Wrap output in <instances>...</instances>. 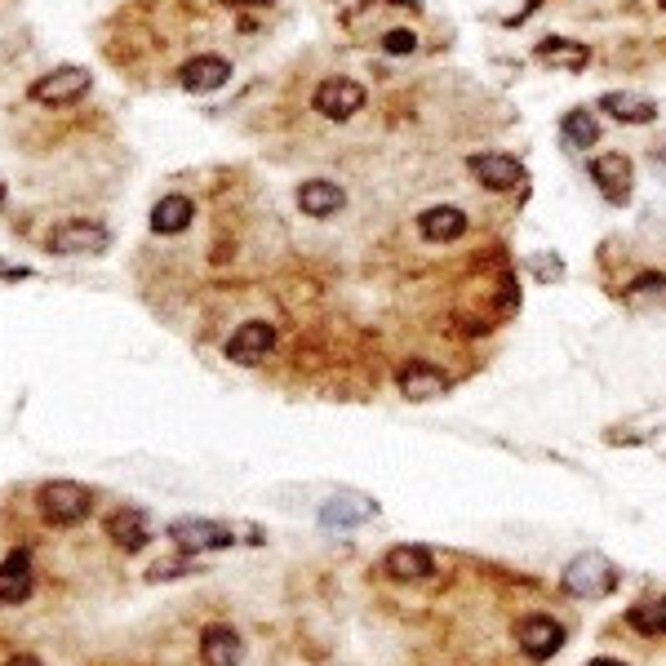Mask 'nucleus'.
<instances>
[{
  "instance_id": "f257e3e1",
  "label": "nucleus",
  "mask_w": 666,
  "mask_h": 666,
  "mask_svg": "<svg viewBox=\"0 0 666 666\" xmlns=\"http://www.w3.org/2000/svg\"><path fill=\"white\" fill-rule=\"evenodd\" d=\"M36 503H41V516L50 525H80L94 512V493L76 480H50Z\"/></svg>"
},
{
  "instance_id": "f03ea898",
  "label": "nucleus",
  "mask_w": 666,
  "mask_h": 666,
  "mask_svg": "<svg viewBox=\"0 0 666 666\" xmlns=\"http://www.w3.org/2000/svg\"><path fill=\"white\" fill-rule=\"evenodd\" d=\"M617 587V569L600 556V551H582L565 565V591L578 600H600Z\"/></svg>"
},
{
  "instance_id": "7ed1b4c3",
  "label": "nucleus",
  "mask_w": 666,
  "mask_h": 666,
  "mask_svg": "<svg viewBox=\"0 0 666 666\" xmlns=\"http://www.w3.org/2000/svg\"><path fill=\"white\" fill-rule=\"evenodd\" d=\"M111 245V232L103 227V223H94V218H72V223H58L54 232H50V240H45V249L50 254H58V258H76V254H103Z\"/></svg>"
},
{
  "instance_id": "20e7f679",
  "label": "nucleus",
  "mask_w": 666,
  "mask_h": 666,
  "mask_svg": "<svg viewBox=\"0 0 666 666\" xmlns=\"http://www.w3.org/2000/svg\"><path fill=\"white\" fill-rule=\"evenodd\" d=\"M466 170L484 192H512L525 183V164L516 155H503V151H475L466 160Z\"/></svg>"
},
{
  "instance_id": "39448f33",
  "label": "nucleus",
  "mask_w": 666,
  "mask_h": 666,
  "mask_svg": "<svg viewBox=\"0 0 666 666\" xmlns=\"http://www.w3.org/2000/svg\"><path fill=\"white\" fill-rule=\"evenodd\" d=\"M170 543H174L183 556H201V551H223V547H232V534H227V525H218V520L187 516V520H174V525H170Z\"/></svg>"
},
{
  "instance_id": "423d86ee",
  "label": "nucleus",
  "mask_w": 666,
  "mask_h": 666,
  "mask_svg": "<svg viewBox=\"0 0 666 666\" xmlns=\"http://www.w3.org/2000/svg\"><path fill=\"white\" fill-rule=\"evenodd\" d=\"M89 89V72L85 67H54L32 85V103L41 107H67Z\"/></svg>"
},
{
  "instance_id": "0eeeda50",
  "label": "nucleus",
  "mask_w": 666,
  "mask_h": 666,
  "mask_svg": "<svg viewBox=\"0 0 666 666\" xmlns=\"http://www.w3.org/2000/svg\"><path fill=\"white\" fill-rule=\"evenodd\" d=\"M315 111L320 116H329V120H347V116H356L361 107H365V85H356V80H347V76H333V80H320L315 85Z\"/></svg>"
},
{
  "instance_id": "6e6552de",
  "label": "nucleus",
  "mask_w": 666,
  "mask_h": 666,
  "mask_svg": "<svg viewBox=\"0 0 666 666\" xmlns=\"http://www.w3.org/2000/svg\"><path fill=\"white\" fill-rule=\"evenodd\" d=\"M271 347H276V324L249 320V324H240L227 339V361L232 365H258V361L271 356Z\"/></svg>"
},
{
  "instance_id": "1a4fd4ad",
  "label": "nucleus",
  "mask_w": 666,
  "mask_h": 666,
  "mask_svg": "<svg viewBox=\"0 0 666 666\" xmlns=\"http://www.w3.org/2000/svg\"><path fill=\"white\" fill-rule=\"evenodd\" d=\"M378 516V503L365 493H339V497H329V503L320 507V525L324 529H356L365 520Z\"/></svg>"
},
{
  "instance_id": "9d476101",
  "label": "nucleus",
  "mask_w": 666,
  "mask_h": 666,
  "mask_svg": "<svg viewBox=\"0 0 666 666\" xmlns=\"http://www.w3.org/2000/svg\"><path fill=\"white\" fill-rule=\"evenodd\" d=\"M516 640H520V648H525L534 662H547L551 653H560V644H565V626H560L551 613H534V617H525V622H520Z\"/></svg>"
},
{
  "instance_id": "9b49d317",
  "label": "nucleus",
  "mask_w": 666,
  "mask_h": 666,
  "mask_svg": "<svg viewBox=\"0 0 666 666\" xmlns=\"http://www.w3.org/2000/svg\"><path fill=\"white\" fill-rule=\"evenodd\" d=\"M227 80H232V63L218 58V54H196V58H187L183 72H179V85H183L187 94H214V89H223Z\"/></svg>"
},
{
  "instance_id": "f8f14e48",
  "label": "nucleus",
  "mask_w": 666,
  "mask_h": 666,
  "mask_svg": "<svg viewBox=\"0 0 666 666\" xmlns=\"http://www.w3.org/2000/svg\"><path fill=\"white\" fill-rule=\"evenodd\" d=\"M36 591V573H32V556L28 551H10L0 560V604H28Z\"/></svg>"
},
{
  "instance_id": "ddd939ff",
  "label": "nucleus",
  "mask_w": 666,
  "mask_h": 666,
  "mask_svg": "<svg viewBox=\"0 0 666 666\" xmlns=\"http://www.w3.org/2000/svg\"><path fill=\"white\" fill-rule=\"evenodd\" d=\"M396 387H400V396H405V400L422 405V400L444 396V391H449V378H444L436 365H427V361H409V365L396 374Z\"/></svg>"
},
{
  "instance_id": "4468645a",
  "label": "nucleus",
  "mask_w": 666,
  "mask_h": 666,
  "mask_svg": "<svg viewBox=\"0 0 666 666\" xmlns=\"http://www.w3.org/2000/svg\"><path fill=\"white\" fill-rule=\"evenodd\" d=\"M201 662L205 666H240L245 662V640L227 622H214L201 635Z\"/></svg>"
},
{
  "instance_id": "2eb2a0df",
  "label": "nucleus",
  "mask_w": 666,
  "mask_h": 666,
  "mask_svg": "<svg viewBox=\"0 0 666 666\" xmlns=\"http://www.w3.org/2000/svg\"><path fill=\"white\" fill-rule=\"evenodd\" d=\"M107 538H111L120 551H142V547L151 543V520H147V512H138V507L111 512V516H107Z\"/></svg>"
},
{
  "instance_id": "dca6fc26",
  "label": "nucleus",
  "mask_w": 666,
  "mask_h": 666,
  "mask_svg": "<svg viewBox=\"0 0 666 666\" xmlns=\"http://www.w3.org/2000/svg\"><path fill=\"white\" fill-rule=\"evenodd\" d=\"M192 218H196L192 196L170 192V196H160L155 210H151V232H155V236H183V232L192 227Z\"/></svg>"
},
{
  "instance_id": "f3484780",
  "label": "nucleus",
  "mask_w": 666,
  "mask_h": 666,
  "mask_svg": "<svg viewBox=\"0 0 666 666\" xmlns=\"http://www.w3.org/2000/svg\"><path fill=\"white\" fill-rule=\"evenodd\" d=\"M343 205H347V192L339 183H329V179H311V183L298 187V210L307 218H333Z\"/></svg>"
},
{
  "instance_id": "a211bd4d",
  "label": "nucleus",
  "mask_w": 666,
  "mask_h": 666,
  "mask_svg": "<svg viewBox=\"0 0 666 666\" xmlns=\"http://www.w3.org/2000/svg\"><path fill=\"white\" fill-rule=\"evenodd\" d=\"M591 179L609 192V201H613V205H626V192H631V160H626L622 151L600 155V160L591 164Z\"/></svg>"
},
{
  "instance_id": "6ab92c4d",
  "label": "nucleus",
  "mask_w": 666,
  "mask_h": 666,
  "mask_svg": "<svg viewBox=\"0 0 666 666\" xmlns=\"http://www.w3.org/2000/svg\"><path fill=\"white\" fill-rule=\"evenodd\" d=\"M418 232L431 240V245H449V240H458L462 232H466V214L462 210H453V205H436V210H422V218H418Z\"/></svg>"
},
{
  "instance_id": "aec40b11",
  "label": "nucleus",
  "mask_w": 666,
  "mask_h": 666,
  "mask_svg": "<svg viewBox=\"0 0 666 666\" xmlns=\"http://www.w3.org/2000/svg\"><path fill=\"white\" fill-rule=\"evenodd\" d=\"M431 551L427 547H413V543H405V547H391V556H387V573L396 578V582H427L431 578Z\"/></svg>"
},
{
  "instance_id": "412c9836",
  "label": "nucleus",
  "mask_w": 666,
  "mask_h": 666,
  "mask_svg": "<svg viewBox=\"0 0 666 666\" xmlns=\"http://www.w3.org/2000/svg\"><path fill=\"white\" fill-rule=\"evenodd\" d=\"M600 107H604V116H613L617 125H648V120H657V107H653L648 98H640V94H604Z\"/></svg>"
},
{
  "instance_id": "4be33fe9",
  "label": "nucleus",
  "mask_w": 666,
  "mask_h": 666,
  "mask_svg": "<svg viewBox=\"0 0 666 666\" xmlns=\"http://www.w3.org/2000/svg\"><path fill=\"white\" fill-rule=\"evenodd\" d=\"M565 142H569V147H578V151L595 147V142H600V120H595L587 107L569 111V116H565Z\"/></svg>"
},
{
  "instance_id": "5701e85b",
  "label": "nucleus",
  "mask_w": 666,
  "mask_h": 666,
  "mask_svg": "<svg viewBox=\"0 0 666 666\" xmlns=\"http://www.w3.org/2000/svg\"><path fill=\"white\" fill-rule=\"evenodd\" d=\"M631 626L640 635H666V600H653V604H635L631 613Z\"/></svg>"
},
{
  "instance_id": "b1692460",
  "label": "nucleus",
  "mask_w": 666,
  "mask_h": 666,
  "mask_svg": "<svg viewBox=\"0 0 666 666\" xmlns=\"http://www.w3.org/2000/svg\"><path fill=\"white\" fill-rule=\"evenodd\" d=\"M547 63H569V67H582L587 63V50L582 45H565V41H543V50H538Z\"/></svg>"
},
{
  "instance_id": "393cba45",
  "label": "nucleus",
  "mask_w": 666,
  "mask_h": 666,
  "mask_svg": "<svg viewBox=\"0 0 666 666\" xmlns=\"http://www.w3.org/2000/svg\"><path fill=\"white\" fill-rule=\"evenodd\" d=\"M383 50H387V54H396V58H405V54H413V50H418V36H413V32H405V28H396V32H387V36H383Z\"/></svg>"
},
{
  "instance_id": "a878e982",
  "label": "nucleus",
  "mask_w": 666,
  "mask_h": 666,
  "mask_svg": "<svg viewBox=\"0 0 666 666\" xmlns=\"http://www.w3.org/2000/svg\"><path fill=\"white\" fill-rule=\"evenodd\" d=\"M174 573L183 578V573H192V565H187V560H160V565H151V573H147V578H151V582H160V578H174Z\"/></svg>"
},
{
  "instance_id": "bb28decb",
  "label": "nucleus",
  "mask_w": 666,
  "mask_h": 666,
  "mask_svg": "<svg viewBox=\"0 0 666 666\" xmlns=\"http://www.w3.org/2000/svg\"><path fill=\"white\" fill-rule=\"evenodd\" d=\"M587 666H626V662H617V657H595V662H587Z\"/></svg>"
},
{
  "instance_id": "cd10ccee",
  "label": "nucleus",
  "mask_w": 666,
  "mask_h": 666,
  "mask_svg": "<svg viewBox=\"0 0 666 666\" xmlns=\"http://www.w3.org/2000/svg\"><path fill=\"white\" fill-rule=\"evenodd\" d=\"M6 666H41V662H36V657H10Z\"/></svg>"
},
{
  "instance_id": "c85d7f7f",
  "label": "nucleus",
  "mask_w": 666,
  "mask_h": 666,
  "mask_svg": "<svg viewBox=\"0 0 666 666\" xmlns=\"http://www.w3.org/2000/svg\"><path fill=\"white\" fill-rule=\"evenodd\" d=\"M223 6H258V0H223Z\"/></svg>"
},
{
  "instance_id": "c756f323",
  "label": "nucleus",
  "mask_w": 666,
  "mask_h": 666,
  "mask_svg": "<svg viewBox=\"0 0 666 666\" xmlns=\"http://www.w3.org/2000/svg\"><path fill=\"white\" fill-rule=\"evenodd\" d=\"M657 6H662V10H666V0H657Z\"/></svg>"
}]
</instances>
